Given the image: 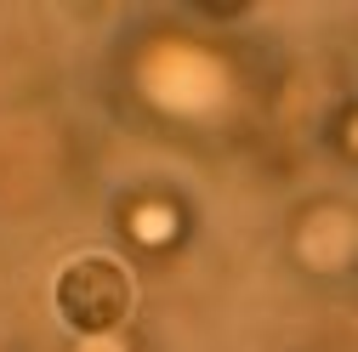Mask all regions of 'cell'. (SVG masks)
I'll list each match as a JSON object with an SVG mask.
<instances>
[{"label":"cell","instance_id":"1","mask_svg":"<svg viewBox=\"0 0 358 352\" xmlns=\"http://www.w3.org/2000/svg\"><path fill=\"white\" fill-rule=\"evenodd\" d=\"M57 313L80 335H108L131 313V279L120 261L108 256H85L57 279Z\"/></svg>","mask_w":358,"mask_h":352}]
</instances>
